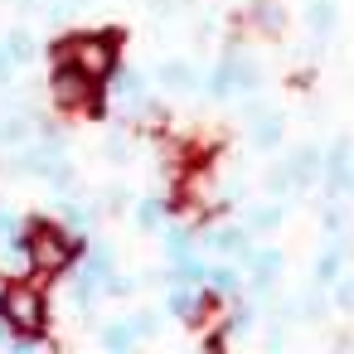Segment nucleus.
Listing matches in <instances>:
<instances>
[{"instance_id":"nucleus-6","label":"nucleus","mask_w":354,"mask_h":354,"mask_svg":"<svg viewBox=\"0 0 354 354\" xmlns=\"http://www.w3.org/2000/svg\"><path fill=\"white\" fill-rule=\"evenodd\" d=\"M6 54H10L15 64H20V59H30V54H35V44H30V35H25V30H15V35H10V49H6Z\"/></svg>"},{"instance_id":"nucleus-15","label":"nucleus","mask_w":354,"mask_h":354,"mask_svg":"<svg viewBox=\"0 0 354 354\" xmlns=\"http://www.w3.org/2000/svg\"><path fill=\"white\" fill-rule=\"evenodd\" d=\"M6 339H10V335H6V325H0V344H6Z\"/></svg>"},{"instance_id":"nucleus-2","label":"nucleus","mask_w":354,"mask_h":354,"mask_svg":"<svg viewBox=\"0 0 354 354\" xmlns=\"http://www.w3.org/2000/svg\"><path fill=\"white\" fill-rule=\"evenodd\" d=\"M59 59H68L73 68H83L93 83H102L107 73H112V64H117V35L107 30V35H83V39H64V49H59Z\"/></svg>"},{"instance_id":"nucleus-8","label":"nucleus","mask_w":354,"mask_h":354,"mask_svg":"<svg viewBox=\"0 0 354 354\" xmlns=\"http://www.w3.org/2000/svg\"><path fill=\"white\" fill-rule=\"evenodd\" d=\"M160 78H170V88H189V68L185 64H165Z\"/></svg>"},{"instance_id":"nucleus-7","label":"nucleus","mask_w":354,"mask_h":354,"mask_svg":"<svg viewBox=\"0 0 354 354\" xmlns=\"http://www.w3.org/2000/svg\"><path fill=\"white\" fill-rule=\"evenodd\" d=\"M310 25H315V30H330V25H335L330 0H315V6H310Z\"/></svg>"},{"instance_id":"nucleus-10","label":"nucleus","mask_w":354,"mask_h":354,"mask_svg":"<svg viewBox=\"0 0 354 354\" xmlns=\"http://www.w3.org/2000/svg\"><path fill=\"white\" fill-rule=\"evenodd\" d=\"M315 272H320V281H335V272H339V252H325Z\"/></svg>"},{"instance_id":"nucleus-9","label":"nucleus","mask_w":354,"mask_h":354,"mask_svg":"<svg viewBox=\"0 0 354 354\" xmlns=\"http://www.w3.org/2000/svg\"><path fill=\"white\" fill-rule=\"evenodd\" d=\"M204 277H209V281H214L218 291H233V286H238V277H233V267H214V272H204Z\"/></svg>"},{"instance_id":"nucleus-14","label":"nucleus","mask_w":354,"mask_h":354,"mask_svg":"<svg viewBox=\"0 0 354 354\" xmlns=\"http://www.w3.org/2000/svg\"><path fill=\"white\" fill-rule=\"evenodd\" d=\"M20 136H25L20 122H6V127H0V141H20Z\"/></svg>"},{"instance_id":"nucleus-4","label":"nucleus","mask_w":354,"mask_h":354,"mask_svg":"<svg viewBox=\"0 0 354 354\" xmlns=\"http://www.w3.org/2000/svg\"><path fill=\"white\" fill-rule=\"evenodd\" d=\"M49 88H54V102H59V107H93V102H97V83H93L83 68H73L68 59L54 68V83H49Z\"/></svg>"},{"instance_id":"nucleus-13","label":"nucleus","mask_w":354,"mask_h":354,"mask_svg":"<svg viewBox=\"0 0 354 354\" xmlns=\"http://www.w3.org/2000/svg\"><path fill=\"white\" fill-rule=\"evenodd\" d=\"M136 218H141V223H146V228H151V223H156V218H160V204H156V199H146V204H141V214H136Z\"/></svg>"},{"instance_id":"nucleus-12","label":"nucleus","mask_w":354,"mask_h":354,"mask_svg":"<svg viewBox=\"0 0 354 354\" xmlns=\"http://www.w3.org/2000/svg\"><path fill=\"white\" fill-rule=\"evenodd\" d=\"M107 344H112V349L131 344V330H127V325H112V330H107Z\"/></svg>"},{"instance_id":"nucleus-5","label":"nucleus","mask_w":354,"mask_h":354,"mask_svg":"<svg viewBox=\"0 0 354 354\" xmlns=\"http://www.w3.org/2000/svg\"><path fill=\"white\" fill-rule=\"evenodd\" d=\"M170 306H175V315H185V320H199V296H194V291H185V286L170 296Z\"/></svg>"},{"instance_id":"nucleus-11","label":"nucleus","mask_w":354,"mask_h":354,"mask_svg":"<svg viewBox=\"0 0 354 354\" xmlns=\"http://www.w3.org/2000/svg\"><path fill=\"white\" fill-rule=\"evenodd\" d=\"M252 136H257V146H272V141H277V122H272V117H262V127H257Z\"/></svg>"},{"instance_id":"nucleus-1","label":"nucleus","mask_w":354,"mask_h":354,"mask_svg":"<svg viewBox=\"0 0 354 354\" xmlns=\"http://www.w3.org/2000/svg\"><path fill=\"white\" fill-rule=\"evenodd\" d=\"M25 252H30V267L35 272H64L68 262H73V252H78V238L73 233H64V228H54V223H35L30 228V238H25Z\"/></svg>"},{"instance_id":"nucleus-3","label":"nucleus","mask_w":354,"mask_h":354,"mask_svg":"<svg viewBox=\"0 0 354 354\" xmlns=\"http://www.w3.org/2000/svg\"><path fill=\"white\" fill-rule=\"evenodd\" d=\"M0 315H6V325H10V330H20V335H39V330H44L49 306H44V296H39L35 286L15 281V286L0 291Z\"/></svg>"}]
</instances>
